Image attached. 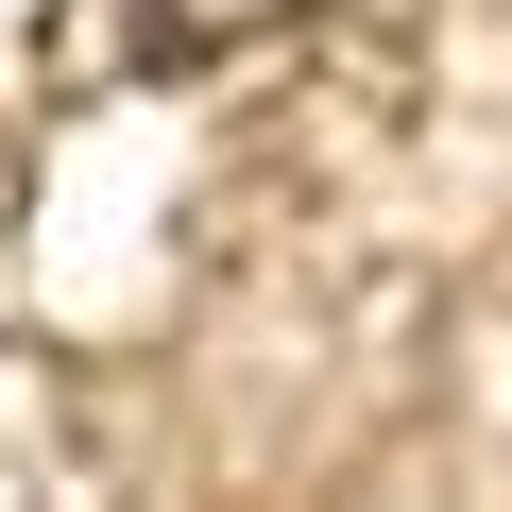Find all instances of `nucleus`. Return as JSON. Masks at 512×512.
Here are the masks:
<instances>
[{"label":"nucleus","mask_w":512,"mask_h":512,"mask_svg":"<svg viewBox=\"0 0 512 512\" xmlns=\"http://www.w3.org/2000/svg\"><path fill=\"white\" fill-rule=\"evenodd\" d=\"M256 18H274V0H137V52H222Z\"/></svg>","instance_id":"1"}]
</instances>
